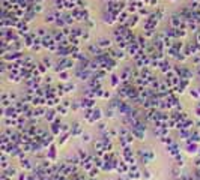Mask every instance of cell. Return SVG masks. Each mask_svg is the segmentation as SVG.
I'll list each match as a JSON object with an SVG mask.
<instances>
[{
	"label": "cell",
	"instance_id": "obj_1",
	"mask_svg": "<svg viewBox=\"0 0 200 180\" xmlns=\"http://www.w3.org/2000/svg\"><path fill=\"white\" fill-rule=\"evenodd\" d=\"M138 158H140V162L142 164H149L152 159H153V152L152 150H147V149H140L138 150Z\"/></svg>",
	"mask_w": 200,
	"mask_h": 180
},
{
	"label": "cell",
	"instance_id": "obj_2",
	"mask_svg": "<svg viewBox=\"0 0 200 180\" xmlns=\"http://www.w3.org/2000/svg\"><path fill=\"white\" fill-rule=\"evenodd\" d=\"M185 150H186V153H188V155H197V153H199V146H197V143L186 141Z\"/></svg>",
	"mask_w": 200,
	"mask_h": 180
},
{
	"label": "cell",
	"instance_id": "obj_3",
	"mask_svg": "<svg viewBox=\"0 0 200 180\" xmlns=\"http://www.w3.org/2000/svg\"><path fill=\"white\" fill-rule=\"evenodd\" d=\"M103 117H104L103 111L99 110V108H93V110H92V117H90V123L99 122V120H101Z\"/></svg>",
	"mask_w": 200,
	"mask_h": 180
},
{
	"label": "cell",
	"instance_id": "obj_4",
	"mask_svg": "<svg viewBox=\"0 0 200 180\" xmlns=\"http://www.w3.org/2000/svg\"><path fill=\"white\" fill-rule=\"evenodd\" d=\"M83 134V126L80 125V123H74V125H71V137H78V135H81Z\"/></svg>",
	"mask_w": 200,
	"mask_h": 180
},
{
	"label": "cell",
	"instance_id": "obj_5",
	"mask_svg": "<svg viewBox=\"0 0 200 180\" xmlns=\"http://www.w3.org/2000/svg\"><path fill=\"white\" fill-rule=\"evenodd\" d=\"M81 108H95V98L84 96V99H81Z\"/></svg>",
	"mask_w": 200,
	"mask_h": 180
},
{
	"label": "cell",
	"instance_id": "obj_6",
	"mask_svg": "<svg viewBox=\"0 0 200 180\" xmlns=\"http://www.w3.org/2000/svg\"><path fill=\"white\" fill-rule=\"evenodd\" d=\"M45 113H47V108L41 105V107H35L33 108V116L35 117H42V116H45Z\"/></svg>",
	"mask_w": 200,
	"mask_h": 180
},
{
	"label": "cell",
	"instance_id": "obj_7",
	"mask_svg": "<svg viewBox=\"0 0 200 180\" xmlns=\"http://www.w3.org/2000/svg\"><path fill=\"white\" fill-rule=\"evenodd\" d=\"M57 117V111L56 110H47V113H45V116H44V119L47 120V122H54V119Z\"/></svg>",
	"mask_w": 200,
	"mask_h": 180
},
{
	"label": "cell",
	"instance_id": "obj_8",
	"mask_svg": "<svg viewBox=\"0 0 200 180\" xmlns=\"http://www.w3.org/2000/svg\"><path fill=\"white\" fill-rule=\"evenodd\" d=\"M167 152L170 153L172 156H176V155H179V146L176 144V143H173V144H170V146H167Z\"/></svg>",
	"mask_w": 200,
	"mask_h": 180
},
{
	"label": "cell",
	"instance_id": "obj_9",
	"mask_svg": "<svg viewBox=\"0 0 200 180\" xmlns=\"http://www.w3.org/2000/svg\"><path fill=\"white\" fill-rule=\"evenodd\" d=\"M20 164H21V167H23V170H24V171H30V170H33V164H32L29 159H26V158H24V159H21Z\"/></svg>",
	"mask_w": 200,
	"mask_h": 180
},
{
	"label": "cell",
	"instance_id": "obj_10",
	"mask_svg": "<svg viewBox=\"0 0 200 180\" xmlns=\"http://www.w3.org/2000/svg\"><path fill=\"white\" fill-rule=\"evenodd\" d=\"M131 134L136 137L137 140H145V131H140V129H136V128H132L131 129Z\"/></svg>",
	"mask_w": 200,
	"mask_h": 180
},
{
	"label": "cell",
	"instance_id": "obj_11",
	"mask_svg": "<svg viewBox=\"0 0 200 180\" xmlns=\"http://www.w3.org/2000/svg\"><path fill=\"white\" fill-rule=\"evenodd\" d=\"M56 111H57V114H60V116H66V114H68V111H69V108L63 107L62 104H59L57 107H56Z\"/></svg>",
	"mask_w": 200,
	"mask_h": 180
},
{
	"label": "cell",
	"instance_id": "obj_12",
	"mask_svg": "<svg viewBox=\"0 0 200 180\" xmlns=\"http://www.w3.org/2000/svg\"><path fill=\"white\" fill-rule=\"evenodd\" d=\"M3 171H5V173H6L8 176L11 177V179H12V177H15V176H18V173H17V168H14L12 165L9 167V168H6V170H3Z\"/></svg>",
	"mask_w": 200,
	"mask_h": 180
},
{
	"label": "cell",
	"instance_id": "obj_13",
	"mask_svg": "<svg viewBox=\"0 0 200 180\" xmlns=\"http://www.w3.org/2000/svg\"><path fill=\"white\" fill-rule=\"evenodd\" d=\"M104 117H107V119H113L114 117V108H107V110L104 111Z\"/></svg>",
	"mask_w": 200,
	"mask_h": 180
},
{
	"label": "cell",
	"instance_id": "obj_14",
	"mask_svg": "<svg viewBox=\"0 0 200 180\" xmlns=\"http://www.w3.org/2000/svg\"><path fill=\"white\" fill-rule=\"evenodd\" d=\"M77 155L80 156V159H81V161L89 159V155H87V152H86V150H83V149H78V152H77Z\"/></svg>",
	"mask_w": 200,
	"mask_h": 180
},
{
	"label": "cell",
	"instance_id": "obj_15",
	"mask_svg": "<svg viewBox=\"0 0 200 180\" xmlns=\"http://www.w3.org/2000/svg\"><path fill=\"white\" fill-rule=\"evenodd\" d=\"M93 147H95V150H104V141L103 140H98V141H95L93 143Z\"/></svg>",
	"mask_w": 200,
	"mask_h": 180
},
{
	"label": "cell",
	"instance_id": "obj_16",
	"mask_svg": "<svg viewBox=\"0 0 200 180\" xmlns=\"http://www.w3.org/2000/svg\"><path fill=\"white\" fill-rule=\"evenodd\" d=\"M63 90H65V93H71V92H74V90H75V84L68 83L66 86H63Z\"/></svg>",
	"mask_w": 200,
	"mask_h": 180
},
{
	"label": "cell",
	"instance_id": "obj_17",
	"mask_svg": "<svg viewBox=\"0 0 200 180\" xmlns=\"http://www.w3.org/2000/svg\"><path fill=\"white\" fill-rule=\"evenodd\" d=\"M81 141H83V143H90V141H92V135H90V134H87V132H86V134H81Z\"/></svg>",
	"mask_w": 200,
	"mask_h": 180
},
{
	"label": "cell",
	"instance_id": "obj_18",
	"mask_svg": "<svg viewBox=\"0 0 200 180\" xmlns=\"http://www.w3.org/2000/svg\"><path fill=\"white\" fill-rule=\"evenodd\" d=\"M110 81H111V86H113V87H116L117 84H120V81H122V80H120V78H119L117 75H113V77H111Z\"/></svg>",
	"mask_w": 200,
	"mask_h": 180
},
{
	"label": "cell",
	"instance_id": "obj_19",
	"mask_svg": "<svg viewBox=\"0 0 200 180\" xmlns=\"http://www.w3.org/2000/svg\"><path fill=\"white\" fill-rule=\"evenodd\" d=\"M175 159H176V165H178V167H184L185 161H184V158H182L181 155H176V156H175Z\"/></svg>",
	"mask_w": 200,
	"mask_h": 180
},
{
	"label": "cell",
	"instance_id": "obj_20",
	"mask_svg": "<svg viewBox=\"0 0 200 180\" xmlns=\"http://www.w3.org/2000/svg\"><path fill=\"white\" fill-rule=\"evenodd\" d=\"M98 131H101V132H107L108 131V128H107V125L104 123V122H98Z\"/></svg>",
	"mask_w": 200,
	"mask_h": 180
},
{
	"label": "cell",
	"instance_id": "obj_21",
	"mask_svg": "<svg viewBox=\"0 0 200 180\" xmlns=\"http://www.w3.org/2000/svg\"><path fill=\"white\" fill-rule=\"evenodd\" d=\"M110 44H111V42L108 41V39H101V41L98 42V45H99L101 48H105V47H110Z\"/></svg>",
	"mask_w": 200,
	"mask_h": 180
},
{
	"label": "cell",
	"instance_id": "obj_22",
	"mask_svg": "<svg viewBox=\"0 0 200 180\" xmlns=\"http://www.w3.org/2000/svg\"><path fill=\"white\" fill-rule=\"evenodd\" d=\"M59 77H60V80H62V81H68V80H69V74H68V72H65V71L59 72Z\"/></svg>",
	"mask_w": 200,
	"mask_h": 180
},
{
	"label": "cell",
	"instance_id": "obj_23",
	"mask_svg": "<svg viewBox=\"0 0 200 180\" xmlns=\"http://www.w3.org/2000/svg\"><path fill=\"white\" fill-rule=\"evenodd\" d=\"M172 173H173V177H176V179H178V177H181V176H182V174H181V170H179V167L176 165L175 167V168H173L172 170Z\"/></svg>",
	"mask_w": 200,
	"mask_h": 180
},
{
	"label": "cell",
	"instance_id": "obj_24",
	"mask_svg": "<svg viewBox=\"0 0 200 180\" xmlns=\"http://www.w3.org/2000/svg\"><path fill=\"white\" fill-rule=\"evenodd\" d=\"M98 173H99V168L93 167V168H92V170L89 171V176L92 177V179H93V177H97V176H98Z\"/></svg>",
	"mask_w": 200,
	"mask_h": 180
},
{
	"label": "cell",
	"instance_id": "obj_25",
	"mask_svg": "<svg viewBox=\"0 0 200 180\" xmlns=\"http://www.w3.org/2000/svg\"><path fill=\"white\" fill-rule=\"evenodd\" d=\"M190 96H191V98H196V99H199V98H200V92H199V90H190Z\"/></svg>",
	"mask_w": 200,
	"mask_h": 180
},
{
	"label": "cell",
	"instance_id": "obj_26",
	"mask_svg": "<svg viewBox=\"0 0 200 180\" xmlns=\"http://www.w3.org/2000/svg\"><path fill=\"white\" fill-rule=\"evenodd\" d=\"M161 141H163V143H164V144H167V146L173 144V140L170 138V137H163V138H161Z\"/></svg>",
	"mask_w": 200,
	"mask_h": 180
},
{
	"label": "cell",
	"instance_id": "obj_27",
	"mask_svg": "<svg viewBox=\"0 0 200 180\" xmlns=\"http://www.w3.org/2000/svg\"><path fill=\"white\" fill-rule=\"evenodd\" d=\"M108 134H110L111 137H117V138H119V131L113 129V128H108Z\"/></svg>",
	"mask_w": 200,
	"mask_h": 180
},
{
	"label": "cell",
	"instance_id": "obj_28",
	"mask_svg": "<svg viewBox=\"0 0 200 180\" xmlns=\"http://www.w3.org/2000/svg\"><path fill=\"white\" fill-rule=\"evenodd\" d=\"M60 104H62L63 107H66V108H69V110H71V105H72V104H71V101H69V99H63V101L60 102Z\"/></svg>",
	"mask_w": 200,
	"mask_h": 180
},
{
	"label": "cell",
	"instance_id": "obj_29",
	"mask_svg": "<svg viewBox=\"0 0 200 180\" xmlns=\"http://www.w3.org/2000/svg\"><path fill=\"white\" fill-rule=\"evenodd\" d=\"M29 179V174L24 171V173H20L18 174V180H27Z\"/></svg>",
	"mask_w": 200,
	"mask_h": 180
},
{
	"label": "cell",
	"instance_id": "obj_30",
	"mask_svg": "<svg viewBox=\"0 0 200 180\" xmlns=\"http://www.w3.org/2000/svg\"><path fill=\"white\" fill-rule=\"evenodd\" d=\"M143 177L145 179H151V173L149 171H143Z\"/></svg>",
	"mask_w": 200,
	"mask_h": 180
},
{
	"label": "cell",
	"instance_id": "obj_31",
	"mask_svg": "<svg viewBox=\"0 0 200 180\" xmlns=\"http://www.w3.org/2000/svg\"><path fill=\"white\" fill-rule=\"evenodd\" d=\"M111 95H110V92H105V90H104V95H103V98H105V99H108V98H110Z\"/></svg>",
	"mask_w": 200,
	"mask_h": 180
},
{
	"label": "cell",
	"instance_id": "obj_32",
	"mask_svg": "<svg viewBox=\"0 0 200 180\" xmlns=\"http://www.w3.org/2000/svg\"><path fill=\"white\" fill-rule=\"evenodd\" d=\"M196 114L200 117V107H196Z\"/></svg>",
	"mask_w": 200,
	"mask_h": 180
},
{
	"label": "cell",
	"instance_id": "obj_33",
	"mask_svg": "<svg viewBox=\"0 0 200 180\" xmlns=\"http://www.w3.org/2000/svg\"><path fill=\"white\" fill-rule=\"evenodd\" d=\"M196 128H200V120H197V122H196Z\"/></svg>",
	"mask_w": 200,
	"mask_h": 180
},
{
	"label": "cell",
	"instance_id": "obj_34",
	"mask_svg": "<svg viewBox=\"0 0 200 180\" xmlns=\"http://www.w3.org/2000/svg\"><path fill=\"white\" fill-rule=\"evenodd\" d=\"M197 155H199V156H200V149H199V153H197Z\"/></svg>",
	"mask_w": 200,
	"mask_h": 180
},
{
	"label": "cell",
	"instance_id": "obj_35",
	"mask_svg": "<svg viewBox=\"0 0 200 180\" xmlns=\"http://www.w3.org/2000/svg\"><path fill=\"white\" fill-rule=\"evenodd\" d=\"M197 107H200V102H199V104H197Z\"/></svg>",
	"mask_w": 200,
	"mask_h": 180
}]
</instances>
